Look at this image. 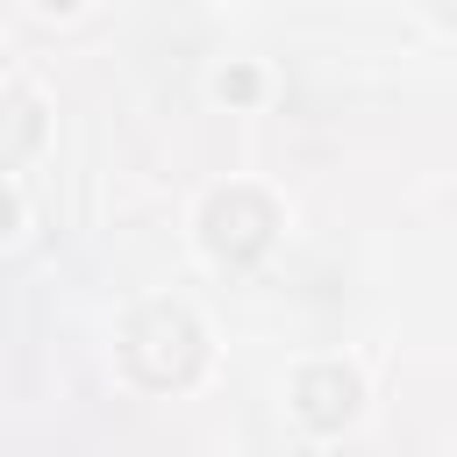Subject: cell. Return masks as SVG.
<instances>
[{
    "label": "cell",
    "mask_w": 457,
    "mask_h": 457,
    "mask_svg": "<svg viewBox=\"0 0 457 457\" xmlns=\"http://www.w3.org/2000/svg\"><path fill=\"white\" fill-rule=\"evenodd\" d=\"M271 228H278V207H271V193H257V186H214L207 207H200V250H207L214 264H250V257H264Z\"/></svg>",
    "instance_id": "7a4b0ae2"
},
{
    "label": "cell",
    "mask_w": 457,
    "mask_h": 457,
    "mask_svg": "<svg viewBox=\"0 0 457 457\" xmlns=\"http://www.w3.org/2000/svg\"><path fill=\"white\" fill-rule=\"evenodd\" d=\"M7 107H14V143H7V164H21V150L36 143V100L14 86V93H7Z\"/></svg>",
    "instance_id": "277c9868"
},
{
    "label": "cell",
    "mask_w": 457,
    "mask_h": 457,
    "mask_svg": "<svg viewBox=\"0 0 457 457\" xmlns=\"http://www.w3.org/2000/svg\"><path fill=\"white\" fill-rule=\"evenodd\" d=\"M43 14H79V0H36Z\"/></svg>",
    "instance_id": "8992f818"
},
{
    "label": "cell",
    "mask_w": 457,
    "mask_h": 457,
    "mask_svg": "<svg viewBox=\"0 0 457 457\" xmlns=\"http://www.w3.org/2000/svg\"><path fill=\"white\" fill-rule=\"evenodd\" d=\"M357 400H364V386H357L350 364H307V371L293 378V414H300L314 436L350 428V421H357Z\"/></svg>",
    "instance_id": "3957f363"
},
{
    "label": "cell",
    "mask_w": 457,
    "mask_h": 457,
    "mask_svg": "<svg viewBox=\"0 0 457 457\" xmlns=\"http://www.w3.org/2000/svg\"><path fill=\"white\" fill-rule=\"evenodd\" d=\"M121 357H129V371L150 378V386H186V378H200V364H207V336H200V321H193L179 300H150V307H136V314L121 321Z\"/></svg>",
    "instance_id": "6da1fadb"
},
{
    "label": "cell",
    "mask_w": 457,
    "mask_h": 457,
    "mask_svg": "<svg viewBox=\"0 0 457 457\" xmlns=\"http://www.w3.org/2000/svg\"><path fill=\"white\" fill-rule=\"evenodd\" d=\"M257 86H264V79H257L250 64H236V71H214V100H236V107H250V100H257Z\"/></svg>",
    "instance_id": "5b68a950"
},
{
    "label": "cell",
    "mask_w": 457,
    "mask_h": 457,
    "mask_svg": "<svg viewBox=\"0 0 457 457\" xmlns=\"http://www.w3.org/2000/svg\"><path fill=\"white\" fill-rule=\"evenodd\" d=\"M428 7H436V21H450V29H457V0H428Z\"/></svg>",
    "instance_id": "52a82bcc"
}]
</instances>
